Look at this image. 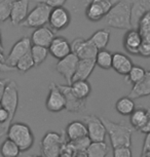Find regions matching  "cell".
<instances>
[{"mask_svg":"<svg viewBox=\"0 0 150 157\" xmlns=\"http://www.w3.org/2000/svg\"><path fill=\"white\" fill-rule=\"evenodd\" d=\"M52 8L43 3H38L21 23L23 28H40L48 23L49 13Z\"/></svg>","mask_w":150,"mask_h":157,"instance_id":"8992f818","label":"cell"},{"mask_svg":"<svg viewBox=\"0 0 150 157\" xmlns=\"http://www.w3.org/2000/svg\"><path fill=\"white\" fill-rule=\"evenodd\" d=\"M104 125L109 136L112 148L116 147H131L133 127L128 126L123 122H113L107 118L101 117Z\"/></svg>","mask_w":150,"mask_h":157,"instance_id":"7a4b0ae2","label":"cell"},{"mask_svg":"<svg viewBox=\"0 0 150 157\" xmlns=\"http://www.w3.org/2000/svg\"><path fill=\"white\" fill-rule=\"evenodd\" d=\"M141 132H143V134H148L150 132V109H149V112H148V116H147V119L145 121V123H144V125L142 128L140 129Z\"/></svg>","mask_w":150,"mask_h":157,"instance_id":"b9f144b4","label":"cell"},{"mask_svg":"<svg viewBox=\"0 0 150 157\" xmlns=\"http://www.w3.org/2000/svg\"><path fill=\"white\" fill-rule=\"evenodd\" d=\"M3 52H4V50L0 49V63H5V62H6V58H5ZM5 64H6V63H5Z\"/></svg>","mask_w":150,"mask_h":157,"instance_id":"bcb514c9","label":"cell"},{"mask_svg":"<svg viewBox=\"0 0 150 157\" xmlns=\"http://www.w3.org/2000/svg\"><path fill=\"white\" fill-rule=\"evenodd\" d=\"M13 0H1L0 1V23L10 20L11 5Z\"/></svg>","mask_w":150,"mask_h":157,"instance_id":"836d02e7","label":"cell"},{"mask_svg":"<svg viewBox=\"0 0 150 157\" xmlns=\"http://www.w3.org/2000/svg\"><path fill=\"white\" fill-rule=\"evenodd\" d=\"M29 2H30V0H13L10 17V20L13 25H21V23L26 19V17L29 13Z\"/></svg>","mask_w":150,"mask_h":157,"instance_id":"e0dca14e","label":"cell"},{"mask_svg":"<svg viewBox=\"0 0 150 157\" xmlns=\"http://www.w3.org/2000/svg\"><path fill=\"white\" fill-rule=\"evenodd\" d=\"M148 153H150V132L148 134H146V137L144 139V144H143V149H142L141 157H144Z\"/></svg>","mask_w":150,"mask_h":157,"instance_id":"60d3db41","label":"cell"},{"mask_svg":"<svg viewBox=\"0 0 150 157\" xmlns=\"http://www.w3.org/2000/svg\"><path fill=\"white\" fill-rule=\"evenodd\" d=\"M5 132H5V130H2V132H0V138H1V137H2V136H3V135L5 134Z\"/></svg>","mask_w":150,"mask_h":157,"instance_id":"681fc988","label":"cell"},{"mask_svg":"<svg viewBox=\"0 0 150 157\" xmlns=\"http://www.w3.org/2000/svg\"><path fill=\"white\" fill-rule=\"evenodd\" d=\"M137 29L139 30L141 35L150 32V10L147 11V13L140 19L139 23H138Z\"/></svg>","mask_w":150,"mask_h":157,"instance_id":"e575fe53","label":"cell"},{"mask_svg":"<svg viewBox=\"0 0 150 157\" xmlns=\"http://www.w3.org/2000/svg\"><path fill=\"white\" fill-rule=\"evenodd\" d=\"M31 47H32V41L30 38L27 36L21 38V39L17 40V42L13 44V46L11 47L5 63L11 67H14L17 62L19 61L21 58L24 57L25 55H27L28 52H30Z\"/></svg>","mask_w":150,"mask_h":157,"instance_id":"7c38bea8","label":"cell"},{"mask_svg":"<svg viewBox=\"0 0 150 157\" xmlns=\"http://www.w3.org/2000/svg\"><path fill=\"white\" fill-rule=\"evenodd\" d=\"M84 123L87 128V136L92 142H105L107 130L101 117L87 115L84 117Z\"/></svg>","mask_w":150,"mask_h":157,"instance_id":"ba28073f","label":"cell"},{"mask_svg":"<svg viewBox=\"0 0 150 157\" xmlns=\"http://www.w3.org/2000/svg\"><path fill=\"white\" fill-rule=\"evenodd\" d=\"M72 93L75 94L78 99L87 100V97L92 93V86L87 80H75L70 84Z\"/></svg>","mask_w":150,"mask_h":157,"instance_id":"d4e9b609","label":"cell"},{"mask_svg":"<svg viewBox=\"0 0 150 157\" xmlns=\"http://www.w3.org/2000/svg\"><path fill=\"white\" fill-rule=\"evenodd\" d=\"M150 96V71H146L145 76L142 79L133 85V88L129 94V97L133 100Z\"/></svg>","mask_w":150,"mask_h":157,"instance_id":"44dd1931","label":"cell"},{"mask_svg":"<svg viewBox=\"0 0 150 157\" xmlns=\"http://www.w3.org/2000/svg\"><path fill=\"white\" fill-rule=\"evenodd\" d=\"M70 142H71L73 148L75 149V152L76 151H87V149L89 148L90 143H92V141H90V139L89 138V136H85V137L78 139V140L70 141Z\"/></svg>","mask_w":150,"mask_h":157,"instance_id":"d590c367","label":"cell"},{"mask_svg":"<svg viewBox=\"0 0 150 157\" xmlns=\"http://www.w3.org/2000/svg\"><path fill=\"white\" fill-rule=\"evenodd\" d=\"M133 66H134L133 61L126 55L121 54V52H115V54H113L112 68L115 72L120 74V75L125 76L126 74L130 72V70L132 69Z\"/></svg>","mask_w":150,"mask_h":157,"instance_id":"d6986e66","label":"cell"},{"mask_svg":"<svg viewBox=\"0 0 150 157\" xmlns=\"http://www.w3.org/2000/svg\"><path fill=\"white\" fill-rule=\"evenodd\" d=\"M148 112H149V109H146L143 107L135 108L133 113L130 115V122L134 129L139 130L140 132V129L143 127L144 123H145V121L147 119Z\"/></svg>","mask_w":150,"mask_h":157,"instance_id":"cb8c5ba5","label":"cell"},{"mask_svg":"<svg viewBox=\"0 0 150 157\" xmlns=\"http://www.w3.org/2000/svg\"><path fill=\"white\" fill-rule=\"evenodd\" d=\"M146 74V70L144 69L143 67L141 66H136L134 65L132 67V69L130 70V72L125 75V81L128 83H131V84H136L137 82H139L141 79L145 76Z\"/></svg>","mask_w":150,"mask_h":157,"instance_id":"1f68e13d","label":"cell"},{"mask_svg":"<svg viewBox=\"0 0 150 157\" xmlns=\"http://www.w3.org/2000/svg\"><path fill=\"white\" fill-rule=\"evenodd\" d=\"M150 10V0H137L132 5V25L137 29L140 19Z\"/></svg>","mask_w":150,"mask_h":157,"instance_id":"603a6c76","label":"cell"},{"mask_svg":"<svg viewBox=\"0 0 150 157\" xmlns=\"http://www.w3.org/2000/svg\"><path fill=\"white\" fill-rule=\"evenodd\" d=\"M108 151V145L105 142H92L87 149V157H106Z\"/></svg>","mask_w":150,"mask_h":157,"instance_id":"f1b7e54d","label":"cell"},{"mask_svg":"<svg viewBox=\"0 0 150 157\" xmlns=\"http://www.w3.org/2000/svg\"><path fill=\"white\" fill-rule=\"evenodd\" d=\"M48 48L49 54L57 60H61L71 54V45L69 41L62 36H55Z\"/></svg>","mask_w":150,"mask_h":157,"instance_id":"9a60e30c","label":"cell"},{"mask_svg":"<svg viewBox=\"0 0 150 157\" xmlns=\"http://www.w3.org/2000/svg\"><path fill=\"white\" fill-rule=\"evenodd\" d=\"M112 57L113 54L107 49H101L98 50V54L96 56V65L99 66L101 69L109 70L112 68Z\"/></svg>","mask_w":150,"mask_h":157,"instance_id":"f546056e","label":"cell"},{"mask_svg":"<svg viewBox=\"0 0 150 157\" xmlns=\"http://www.w3.org/2000/svg\"><path fill=\"white\" fill-rule=\"evenodd\" d=\"M142 40V36L138 29L133 28L126 30V33L123 37V47L126 52L132 55H139Z\"/></svg>","mask_w":150,"mask_h":157,"instance_id":"2e32d148","label":"cell"},{"mask_svg":"<svg viewBox=\"0 0 150 157\" xmlns=\"http://www.w3.org/2000/svg\"><path fill=\"white\" fill-rule=\"evenodd\" d=\"M70 20H71V17H70L69 11L65 7L59 6L52 8L48 17V24L54 30L60 31L68 27Z\"/></svg>","mask_w":150,"mask_h":157,"instance_id":"4fadbf2b","label":"cell"},{"mask_svg":"<svg viewBox=\"0 0 150 157\" xmlns=\"http://www.w3.org/2000/svg\"><path fill=\"white\" fill-rule=\"evenodd\" d=\"M45 107L49 112L58 113L66 108V100L64 94L55 82L49 84V91L45 101Z\"/></svg>","mask_w":150,"mask_h":157,"instance_id":"30bf717a","label":"cell"},{"mask_svg":"<svg viewBox=\"0 0 150 157\" xmlns=\"http://www.w3.org/2000/svg\"><path fill=\"white\" fill-rule=\"evenodd\" d=\"M97 66L95 59H84L79 60L75 74L73 76V81L75 80H87V78L93 73L94 69Z\"/></svg>","mask_w":150,"mask_h":157,"instance_id":"ffe728a7","label":"cell"},{"mask_svg":"<svg viewBox=\"0 0 150 157\" xmlns=\"http://www.w3.org/2000/svg\"><path fill=\"white\" fill-rule=\"evenodd\" d=\"M29 157H44V156H39V155H34V156H29Z\"/></svg>","mask_w":150,"mask_h":157,"instance_id":"f907efd6","label":"cell"},{"mask_svg":"<svg viewBox=\"0 0 150 157\" xmlns=\"http://www.w3.org/2000/svg\"><path fill=\"white\" fill-rule=\"evenodd\" d=\"M54 38H55L54 32L49 28H46L43 26V27L35 29L34 32L31 35L30 39L32 41V44L48 47Z\"/></svg>","mask_w":150,"mask_h":157,"instance_id":"ac0fdd59","label":"cell"},{"mask_svg":"<svg viewBox=\"0 0 150 157\" xmlns=\"http://www.w3.org/2000/svg\"><path fill=\"white\" fill-rule=\"evenodd\" d=\"M79 59L73 52L69 54L67 57L58 60V63L56 65V70L59 74H61L66 80L67 84L70 85L73 81V76L75 74L76 68H77Z\"/></svg>","mask_w":150,"mask_h":157,"instance_id":"9c48e42d","label":"cell"},{"mask_svg":"<svg viewBox=\"0 0 150 157\" xmlns=\"http://www.w3.org/2000/svg\"><path fill=\"white\" fill-rule=\"evenodd\" d=\"M73 157H87V151H76L73 154Z\"/></svg>","mask_w":150,"mask_h":157,"instance_id":"f6af8a7d","label":"cell"},{"mask_svg":"<svg viewBox=\"0 0 150 157\" xmlns=\"http://www.w3.org/2000/svg\"><path fill=\"white\" fill-rule=\"evenodd\" d=\"M65 135L68 141H75L80 138H83L87 136V128L84 122L79 120H75L70 122L66 126Z\"/></svg>","mask_w":150,"mask_h":157,"instance_id":"7402d4cb","label":"cell"},{"mask_svg":"<svg viewBox=\"0 0 150 157\" xmlns=\"http://www.w3.org/2000/svg\"><path fill=\"white\" fill-rule=\"evenodd\" d=\"M0 1H1V0H0Z\"/></svg>","mask_w":150,"mask_h":157,"instance_id":"816d5d0a","label":"cell"},{"mask_svg":"<svg viewBox=\"0 0 150 157\" xmlns=\"http://www.w3.org/2000/svg\"><path fill=\"white\" fill-rule=\"evenodd\" d=\"M30 54L32 56V58H33L35 67H37V66H40V65L46 60V58H48L49 52H48V47L32 44Z\"/></svg>","mask_w":150,"mask_h":157,"instance_id":"4dcf8cb0","label":"cell"},{"mask_svg":"<svg viewBox=\"0 0 150 157\" xmlns=\"http://www.w3.org/2000/svg\"><path fill=\"white\" fill-rule=\"evenodd\" d=\"M136 108L134 100L130 97H122L116 101L115 109L120 115L123 116H130Z\"/></svg>","mask_w":150,"mask_h":157,"instance_id":"4316f807","label":"cell"},{"mask_svg":"<svg viewBox=\"0 0 150 157\" xmlns=\"http://www.w3.org/2000/svg\"><path fill=\"white\" fill-rule=\"evenodd\" d=\"M7 138L13 141L22 152H26L33 146L35 138L30 126L23 122H16L6 129Z\"/></svg>","mask_w":150,"mask_h":157,"instance_id":"3957f363","label":"cell"},{"mask_svg":"<svg viewBox=\"0 0 150 157\" xmlns=\"http://www.w3.org/2000/svg\"><path fill=\"white\" fill-rule=\"evenodd\" d=\"M34 1L38 2V3H43L51 8H55L59 6H63L64 3L66 2V0H34Z\"/></svg>","mask_w":150,"mask_h":157,"instance_id":"f35d334b","label":"cell"},{"mask_svg":"<svg viewBox=\"0 0 150 157\" xmlns=\"http://www.w3.org/2000/svg\"><path fill=\"white\" fill-rule=\"evenodd\" d=\"M17 69L14 67H11L10 65L5 64V63H0V72H13V71H16Z\"/></svg>","mask_w":150,"mask_h":157,"instance_id":"7bdbcfd3","label":"cell"},{"mask_svg":"<svg viewBox=\"0 0 150 157\" xmlns=\"http://www.w3.org/2000/svg\"><path fill=\"white\" fill-rule=\"evenodd\" d=\"M58 86L60 87L62 93L64 94L66 100V110L71 113H80L84 110L85 108V100L78 99L74 94L72 93L70 85H61L58 84Z\"/></svg>","mask_w":150,"mask_h":157,"instance_id":"5bb4252c","label":"cell"},{"mask_svg":"<svg viewBox=\"0 0 150 157\" xmlns=\"http://www.w3.org/2000/svg\"><path fill=\"white\" fill-rule=\"evenodd\" d=\"M59 157H73V156L70 155V154H67V153H61V155Z\"/></svg>","mask_w":150,"mask_h":157,"instance_id":"c3c4849f","label":"cell"},{"mask_svg":"<svg viewBox=\"0 0 150 157\" xmlns=\"http://www.w3.org/2000/svg\"><path fill=\"white\" fill-rule=\"evenodd\" d=\"M132 3L131 0H119L106 14V24L111 28L133 29L132 25Z\"/></svg>","mask_w":150,"mask_h":157,"instance_id":"6da1fadb","label":"cell"},{"mask_svg":"<svg viewBox=\"0 0 150 157\" xmlns=\"http://www.w3.org/2000/svg\"><path fill=\"white\" fill-rule=\"evenodd\" d=\"M0 49L4 50V48H3V44H2V35H1V31H0Z\"/></svg>","mask_w":150,"mask_h":157,"instance_id":"7dc6e473","label":"cell"},{"mask_svg":"<svg viewBox=\"0 0 150 157\" xmlns=\"http://www.w3.org/2000/svg\"><path fill=\"white\" fill-rule=\"evenodd\" d=\"M71 45V52L76 55L79 60L84 59H96L98 54V49L94 44L90 42V39L83 38H76L70 43Z\"/></svg>","mask_w":150,"mask_h":157,"instance_id":"8fae6325","label":"cell"},{"mask_svg":"<svg viewBox=\"0 0 150 157\" xmlns=\"http://www.w3.org/2000/svg\"><path fill=\"white\" fill-rule=\"evenodd\" d=\"M65 134L48 132L43 136L40 148L44 157H59L62 153L63 145L67 141Z\"/></svg>","mask_w":150,"mask_h":157,"instance_id":"277c9868","label":"cell"},{"mask_svg":"<svg viewBox=\"0 0 150 157\" xmlns=\"http://www.w3.org/2000/svg\"><path fill=\"white\" fill-rule=\"evenodd\" d=\"M139 56L143 58H150V42L142 40V44L140 46Z\"/></svg>","mask_w":150,"mask_h":157,"instance_id":"ab89813d","label":"cell"},{"mask_svg":"<svg viewBox=\"0 0 150 157\" xmlns=\"http://www.w3.org/2000/svg\"><path fill=\"white\" fill-rule=\"evenodd\" d=\"M8 120H10V114H8V112L0 106V124L2 125V128L5 132H6V129L10 126Z\"/></svg>","mask_w":150,"mask_h":157,"instance_id":"74e56055","label":"cell"},{"mask_svg":"<svg viewBox=\"0 0 150 157\" xmlns=\"http://www.w3.org/2000/svg\"><path fill=\"white\" fill-rule=\"evenodd\" d=\"M89 39L98 50L105 49L110 40V31L107 29H101L96 31Z\"/></svg>","mask_w":150,"mask_h":157,"instance_id":"484cf974","label":"cell"},{"mask_svg":"<svg viewBox=\"0 0 150 157\" xmlns=\"http://www.w3.org/2000/svg\"><path fill=\"white\" fill-rule=\"evenodd\" d=\"M8 81L10 80H7V79H0V102H1V98L3 96L5 86H6Z\"/></svg>","mask_w":150,"mask_h":157,"instance_id":"ee69618b","label":"cell"},{"mask_svg":"<svg viewBox=\"0 0 150 157\" xmlns=\"http://www.w3.org/2000/svg\"><path fill=\"white\" fill-rule=\"evenodd\" d=\"M0 106L4 108L10 114V120L8 124H11V121L14 118V115L17 113V106H19V88L17 83L13 80H10L5 86L3 96L1 98Z\"/></svg>","mask_w":150,"mask_h":157,"instance_id":"5b68a950","label":"cell"},{"mask_svg":"<svg viewBox=\"0 0 150 157\" xmlns=\"http://www.w3.org/2000/svg\"><path fill=\"white\" fill-rule=\"evenodd\" d=\"M33 67H35V64H34L33 58H32L30 52H28L27 55H25L24 57L21 58L20 60L17 62L16 66H14V68H16L17 71H20L21 73L28 72V71L32 69Z\"/></svg>","mask_w":150,"mask_h":157,"instance_id":"d6a6232c","label":"cell"},{"mask_svg":"<svg viewBox=\"0 0 150 157\" xmlns=\"http://www.w3.org/2000/svg\"><path fill=\"white\" fill-rule=\"evenodd\" d=\"M22 151L19 146L8 138L5 139L0 146V154L2 157H19Z\"/></svg>","mask_w":150,"mask_h":157,"instance_id":"83f0119b","label":"cell"},{"mask_svg":"<svg viewBox=\"0 0 150 157\" xmlns=\"http://www.w3.org/2000/svg\"><path fill=\"white\" fill-rule=\"evenodd\" d=\"M113 157H133L131 147H116L113 148Z\"/></svg>","mask_w":150,"mask_h":157,"instance_id":"8d00e7d4","label":"cell"},{"mask_svg":"<svg viewBox=\"0 0 150 157\" xmlns=\"http://www.w3.org/2000/svg\"><path fill=\"white\" fill-rule=\"evenodd\" d=\"M118 1L119 0H92L85 10V16L92 22L101 21Z\"/></svg>","mask_w":150,"mask_h":157,"instance_id":"52a82bcc","label":"cell"}]
</instances>
